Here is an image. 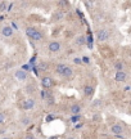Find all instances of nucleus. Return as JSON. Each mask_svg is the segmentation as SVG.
<instances>
[{
    "mask_svg": "<svg viewBox=\"0 0 131 139\" xmlns=\"http://www.w3.org/2000/svg\"><path fill=\"white\" fill-rule=\"evenodd\" d=\"M86 41H88V39H86L85 36H79L77 40H76V44H77V45H82V44H85Z\"/></svg>",
    "mask_w": 131,
    "mask_h": 139,
    "instance_id": "13",
    "label": "nucleus"
},
{
    "mask_svg": "<svg viewBox=\"0 0 131 139\" xmlns=\"http://www.w3.org/2000/svg\"><path fill=\"white\" fill-rule=\"evenodd\" d=\"M14 77L18 81H25V80L28 79V75H27V72L25 70H18V71L14 72Z\"/></svg>",
    "mask_w": 131,
    "mask_h": 139,
    "instance_id": "5",
    "label": "nucleus"
},
{
    "mask_svg": "<svg viewBox=\"0 0 131 139\" xmlns=\"http://www.w3.org/2000/svg\"><path fill=\"white\" fill-rule=\"evenodd\" d=\"M123 90H125V91H129V90H131V86H126Z\"/></svg>",
    "mask_w": 131,
    "mask_h": 139,
    "instance_id": "26",
    "label": "nucleus"
},
{
    "mask_svg": "<svg viewBox=\"0 0 131 139\" xmlns=\"http://www.w3.org/2000/svg\"><path fill=\"white\" fill-rule=\"evenodd\" d=\"M41 85H42V88H45V89H50L51 86L54 85V81H53L51 77L45 76V77H42V80H41Z\"/></svg>",
    "mask_w": 131,
    "mask_h": 139,
    "instance_id": "6",
    "label": "nucleus"
},
{
    "mask_svg": "<svg viewBox=\"0 0 131 139\" xmlns=\"http://www.w3.org/2000/svg\"><path fill=\"white\" fill-rule=\"evenodd\" d=\"M53 120H54V116H51V115H49V116L46 117V121H48V122H50V121H53Z\"/></svg>",
    "mask_w": 131,
    "mask_h": 139,
    "instance_id": "22",
    "label": "nucleus"
},
{
    "mask_svg": "<svg viewBox=\"0 0 131 139\" xmlns=\"http://www.w3.org/2000/svg\"><path fill=\"white\" fill-rule=\"evenodd\" d=\"M84 94H85L86 97H91V95L94 94V88L90 86V85H86V86L84 88Z\"/></svg>",
    "mask_w": 131,
    "mask_h": 139,
    "instance_id": "12",
    "label": "nucleus"
},
{
    "mask_svg": "<svg viewBox=\"0 0 131 139\" xmlns=\"http://www.w3.org/2000/svg\"><path fill=\"white\" fill-rule=\"evenodd\" d=\"M1 35H3L4 38H10V36L13 35V29H12L10 26H4V27L1 29Z\"/></svg>",
    "mask_w": 131,
    "mask_h": 139,
    "instance_id": "10",
    "label": "nucleus"
},
{
    "mask_svg": "<svg viewBox=\"0 0 131 139\" xmlns=\"http://www.w3.org/2000/svg\"><path fill=\"white\" fill-rule=\"evenodd\" d=\"M1 139H12V138H8V137H5V138H1Z\"/></svg>",
    "mask_w": 131,
    "mask_h": 139,
    "instance_id": "28",
    "label": "nucleus"
},
{
    "mask_svg": "<svg viewBox=\"0 0 131 139\" xmlns=\"http://www.w3.org/2000/svg\"><path fill=\"white\" fill-rule=\"evenodd\" d=\"M70 111H71V113H72L73 116H76V115H80L81 106H80V104H77V103H75V104H72V106L70 107Z\"/></svg>",
    "mask_w": 131,
    "mask_h": 139,
    "instance_id": "11",
    "label": "nucleus"
},
{
    "mask_svg": "<svg viewBox=\"0 0 131 139\" xmlns=\"http://www.w3.org/2000/svg\"><path fill=\"white\" fill-rule=\"evenodd\" d=\"M114 80L118 81V82H125V81L127 80L126 72H123V71H117V72L114 73Z\"/></svg>",
    "mask_w": 131,
    "mask_h": 139,
    "instance_id": "8",
    "label": "nucleus"
},
{
    "mask_svg": "<svg viewBox=\"0 0 131 139\" xmlns=\"http://www.w3.org/2000/svg\"><path fill=\"white\" fill-rule=\"evenodd\" d=\"M12 27H14V29H18V27H17V25H16V23H14V22H13V23H12Z\"/></svg>",
    "mask_w": 131,
    "mask_h": 139,
    "instance_id": "27",
    "label": "nucleus"
},
{
    "mask_svg": "<svg viewBox=\"0 0 131 139\" xmlns=\"http://www.w3.org/2000/svg\"><path fill=\"white\" fill-rule=\"evenodd\" d=\"M81 116L80 115H76V116H72L71 117V122H77V121H80Z\"/></svg>",
    "mask_w": 131,
    "mask_h": 139,
    "instance_id": "16",
    "label": "nucleus"
},
{
    "mask_svg": "<svg viewBox=\"0 0 131 139\" xmlns=\"http://www.w3.org/2000/svg\"><path fill=\"white\" fill-rule=\"evenodd\" d=\"M114 68L117 71H123V63L122 62H116L114 63Z\"/></svg>",
    "mask_w": 131,
    "mask_h": 139,
    "instance_id": "15",
    "label": "nucleus"
},
{
    "mask_svg": "<svg viewBox=\"0 0 131 139\" xmlns=\"http://www.w3.org/2000/svg\"><path fill=\"white\" fill-rule=\"evenodd\" d=\"M39 68H40L41 71H46V70L49 68V64H48L46 62H40V63H39Z\"/></svg>",
    "mask_w": 131,
    "mask_h": 139,
    "instance_id": "14",
    "label": "nucleus"
},
{
    "mask_svg": "<svg viewBox=\"0 0 131 139\" xmlns=\"http://www.w3.org/2000/svg\"><path fill=\"white\" fill-rule=\"evenodd\" d=\"M109 36H111V34H109V31L107 29H100V30L96 31V39L100 43L101 41H107L109 39Z\"/></svg>",
    "mask_w": 131,
    "mask_h": 139,
    "instance_id": "3",
    "label": "nucleus"
},
{
    "mask_svg": "<svg viewBox=\"0 0 131 139\" xmlns=\"http://www.w3.org/2000/svg\"><path fill=\"white\" fill-rule=\"evenodd\" d=\"M33 107H35V99L33 98H27V99L23 100V103H22V108L25 111H30Z\"/></svg>",
    "mask_w": 131,
    "mask_h": 139,
    "instance_id": "4",
    "label": "nucleus"
},
{
    "mask_svg": "<svg viewBox=\"0 0 131 139\" xmlns=\"http://www.w3.org/2000/svg\"><path fill=\"white\" fill-rule=\"evenodd\" d=\"M4 121H5V115L3 112H0V124H3Z\"/></svg>",
    "mask_w": 131,
    "mask_h": 139,
    "instance_id": "18",
    "label": "nucleus"
},
{
    "mask_svg": "<svg viewBox=\"0 0 131 139\" xmlns=\"http://www.w3.org/2000/svg\"><path fill=\"white\" fill-rule=\"evenodd\" d=\"M28 122H30V119H27V117H26V119H23V121H22V124H23V125H27Z\"/></svg>",
    "mask_w": 131,
    "mask_h": 139,
    "instance_id": "21",
    "label": "nucleus"
},
{
    "mask_svg": "<svg viewBox=\"0 0 131 139\" xmlns=\"http://www.w3.org/2000/svg\"><path fill=\"white\" fill-rule=\"evenodd\" d=\"M67 139H75V138H67Z\"/></svg>",
    "mask_w": 131,
    "mask_h": 139,
    "instance_id": "29",
    "label": "nucleus"
},
{
    "mask_svg": "<svg viewBox=\"0 0 131 139\" xmlns=\"http://www.w3.org/2000/svg\"><path fill=\"white\" fill-rule=\"evenodd\" d=\"M111 131L113 134H116V135H122V133H123V126L120 125V124H113L111 126Z\"/></svg>",
    "mask_w": 131,
    "mask_h": 139,
    "instance_id": "9",
    "label": "nucleus"
},
{
    "mask_svg": "<svg viewBox=\"0 0 131 139\" xmlns=\"http://www.w3.org/2000/svg\"><path fill=\"white\" fill-rule=\"evenodd\" d=\"M25 139H35V137H33L32 134H27V135L25 137Z\"/></svg>",
    "mask_w": 131,
    "mask_h": 139,
    "instance_id": "23",
    "label": "nucleus"
},
{
    "mask_svg": "<svg viewBox=\"0 0 131 139\" xmlns=\"http://www.w3.org/2000/svg\"><path fill=\"white\" fill-rule=\"evenodd\" d=\"M82 61H84L85 63H89V57H82Z\"/></svg>",
    "mask_w": 131,
    "mask_h": 139,
    "instance_id": "24",
    "label": "nucleus"
},
{
    "mask_svg": "<svg viewBox=\"0 0 131 139\" xmlns=\"http://www.w3.org/2000/svg\"><path fill=\"white\" fill-rule=\"evenodd\" d=\"M5 9H8V8H7V4H5V3H1V4H0V10H5Z\"/></svg>",
    "mask_w": 131,
    "mask_h": 139,
    "instance_id": "19",
    "label": "nucleus"
},
{
    "mask_svg": "<svg viewBox=\"0 0 131 139\" xmlns=\"http://www.w3.org/2000/svg\"><path fill=\"white\" fill-rule=\"evenodd\" d=\"M58 4H59V5H67L68 3H67V1H59Z\"/></svg>",
    "mask_w": 131,
    "mask_h": 139,
    "instance_id": "25",
    "label": "nucleus"
},
{
    "mask_svg": "<svg viewBox=\"0 0 131 139\" xmlns=\"http://www.w3.org/2000/svg\"><path fill=\"white\" fill-rule=\"evenodd\" d=\"M62 17H63V13H59V12H58V13H55V20H59V18H62Z\"/></svg>",
    "mask_w": 131,
    "mask_h": 139,
    "instance_id": "20",
    "label": "nucleus"
},
{
    "mask_svg": "<svg viewBox=\"0 0 131 139\" xmlns=\"http://www.w3.org/2000/svg\"><path fill=\"white\" fill-rule=\"evenodd\" d=\"M99 106H101V100L100 99H96L94 103H93V107H99Z\"/></svg>",
    "mask_w": 131,
    "mask_h": 139,
    "instance_id": "17",
    "label": "nucleus"
},
{
    "mask_svg": "<svg viewBox=\"0 0 131 139\" xmlns=\"http://www.w3.org/2000/svg\"><path fill=\"white\" fill-rule=\"evenodd\" d=\"M107 139H112V138H107Z\"/></svg>",
    "mask_w": 131,
    "mask_h": 139,
    "instance_id": "30",
    "label": "nucleus"
},
{
    "mask_svg": "<svg viewBox=\"0 0 131 139\" xmlns=\"http://www.w3.org/2000/svg\"><path fill=\"white\" fill-rule=\"evenodd\" d=\"M26 35L31 40H35V41H40L42 39V34L39 30H36L35 27H27L26 29Z\"/></svg>",
    "mask_w": 131,
    "mask_h": 139,
    "instance_id": "2",
    "label": "nucleus"
},
{
    "mask_svg": "<svg viewBox=\"0 0 131 139\" xmlns=\"http://www.w3.org/2000/svg\"><path fill=\"white\" fill-rule=\"evenodd\" d=\"M55 72H57L59 76L64 77V79H71V77L73 76V70L71 68V66L64 64V63L57 64V67H55Z\"/></svg>",
    "mask_w": 131,
    "mask_h": 139,
    "instance_id": "1",
    "label": "nucleus"
},
{
    "mask_svg": "<svg viewBox=\"0 0 131 139\" xmlns=\"http://www.w3.org/2000/svg\"><path fill=\"white\" fill-rule=\"evenodd\" d=\"M61 48H62V45H61L59 41H51V43H49V47H48L49 52H51V53H57V52H59Z\"/></svg>",
    "mask_w": 131,
    "mask_h": 139,
    "instance_id": "7",
    "label": "nucleus"
},
{
    "mask_svg": "<svg viewBox=\"0 0 131 139\" xmlns=\"http://www.w3.org/2000/svg\"><path fill=\"white\" fill-rule=\"evenodd\" d=\"M130 104H131V103H130Z\"/></svg>",
    "mask_w": 131,
    "mask_h": 139,
    "instance_id": "31",
    "label": "nucleus"
}]
</instances>
